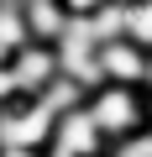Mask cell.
I'll return each mask as SVG.
<instances>
[{"mask_svg":"<svg viewBox=\"0 0 152 157\" xmlns=\"http://www.w3.org/2000/svg\"><path fill=\"white\" fill-rule=\"evenodd\" d=\"M84 110H89V121L100 126L105 141H121V136H131V131L147 126L142 89H131V84H95L84 94Z\"/></svg>","mask_w":152,"mask_h":157,"instance_id":"cell-1","label":"cell"},{"mask_svg":"<svg viewBox=\"0 0 152 157\" xmlns=\"http://www.w3.org/2000/svg\"><path fill=\"white\" fill-rule=\"evenodd\" d=\"M53 110L32 94H16L11 105H0V147H26V152H47L53 141Z\"/></svg>","mask_w":152,"mask_h":157,"instance_id":"cell-2","label":"cell"},{"mask_svg":"<svg viewBox=\"0 0 152 157\" xmlns=\"http://www.w3.org/2000/svg\"><path fill=\"white\" fill-rule=\"evenodd\" d=\"M105 147H110V141L100 136V126L89 121V110H84V105H73L68 115L53 121V141H47L42 157H100Z\"/></svg>","mask_w":152,"mask_h":157,"instance_id":"cell-3","label":"cell"},{"mask_svg":"<svg viewBox=\"0 0 152 157\" xmlns=\"http://www.w3.org/2000/svg\"><path fill=\"white\" fill-rule=\"evenodd\" d=\"M95 63H100V78H105V84H131V89H142V78H147V47H136L131 37L100 42V47H95Z\"/></svg>","mask_w":152,"mask_h":157,"instance_id":"cell-4","label":"cell"},{"mask_svg":"<svg viewBox=\"0 0 152 157\" xmlns=\"http://www.w3.org/2000/svg\"><path fill=\"white\" fill-rule=\"evenodd\" d=\"M6 63H11V78H16L21 94H42L53 78H58V52H53V42H21Z\"/></svg>","mask_w":152,"mask_h":157,"instance_id":"cell-5","label":"cell"},{"mask_svg":"<svg viewBox=\"0 0 152 157\" xmlns=\"http://www.w3.org/2000/svg\"><path fill=\"white\" fill-rule=\"evenodd\" d=\"M21 11H26V32H32V42H58L63 26H68L63 0H21Z\"/></svg>","mask_w":152,"mask_h":157,"instance_id":"cell-6","label":"cell"},{"mask_svg":"<svg viewBox=\"0 0 152 157\" xmlns=\"http://www.w3.org/2000/svg\"><path fill=\"white\" fill-rule=\"evenodd\" d=\"M21 42H32L26 32V11H21V0H0V47L16 52Z\"/></svg>","mask_w":152,"mask_h":157,"instance_id":"cell-7","label":"cell"},{"mask_svg":"<svg viewBox=\"0 0 152 157\" xmlns=\"http://www.w3.org/2000/svg\"><path fill=\"white\" fill-rule=\"evenodd\" d=\"M32 100H42V105H47L53 115H68L73 105H84V89H79V84H73V78H68V73H58V78H53V84H47L42 94H32Z\"/></svg>","mask_w":152,"mask_h":157,"instance_id":"cell-8","label":"cell"},{"mask_svg":"<svg viewBox=\"0 0 152 157\" xmlns=\"http://www.w3.org/2000/svg\"><path fill=\"white\" fill-rule=\"evenodd\" d=\"M126 37L136 47H152V0H131L126 6Z\"/></svg>","mask_w":152,"mask_h":157,"instance_id":"cell-9","label":"cell"},{"mask_svg":"<svg viewBox=\"0 0 152 157\" xmlns=\"http://www.w3.org/2000/svg\"><path fill=\"white\" fill-rule=\"evenodd\" d=\"M100 157H152V131L142 126V131H131V136H121V141H110Z\"/></svg>","mask_w":152,"mask_h":157,"instance_id":"cell-10","label":"cell"},{"mask_svg":"<svg viewBox=\"0 0 152 157\" xmlns=\"http://www.w3.org/2000/svg\"><path fill=\"white\" fill-rule=\"evenodd\" d=\"M21 89H16V78H11V63H0V105H11Z\"/></svg>","mask_w":152,"mask_h":157,"instance_id":"cell-11","label":"cell"},{"mask_svg":"<svg viewBox=\"0 0 152 157\" xmlns=\"http://www.w3.org/2000/svg\"><path fill=\"white\" fill-rule=\"evenodd\" d=\"M100 6H105V0H63L68 16H89V11H100Z\"/></svg>","mask_w":152,"mask_h":157,"instance_id":"cell-12","label":"cell"},{"mask_svg":"<svg viewBox=\"0 0 152 157\" xmlns=\"http://www.w3.org/2000/svg\"><path fill=\"white\" fill-rule=\"evenodd\" d=\"M0 157H42V152H26V147H0Z\"/></svg>","mask_w":152,"mask_h":157,"instance_id":"cell-13","label":"cell"},{"mask_svg":"<svg viewBox=\"0 0 152 157\" xmlns=\"http://www.w3.org/2000/svg\"><path fill=\"white\" fill-rule=\"evenodd\" d=\"M142 110H147V131H152V89H142Z\"/></svg>","mask_w":152,"mask_h":157,"instance_id":"cell-14","label":"cell"},{"mask_svg":"<svg viewBox=\"0 0 152 157\" xmlns=\"http://www.w3.org/2000/svg\"><path fill=\"white\" fill-rule=\"evenodd\" d=\"M142 89H152V47H147V78H142Z\"/></svg>","mask_w":152,"mask_h":157,"instance_id":"cell-15","label":"cell"},{"mask_svg":"<svg viewBox=\"0 0 152 157\" xmlns=\"http://www.w3.org/2000/svg\"><path fill=\"white\" fill-rule=\"evenodd\" d=\"M121 6H131V0H121Z\"/></svg>","mask_w":152,"mask_h":157,"instance_id":"cell-16","label":"cell"}]
</instances>
